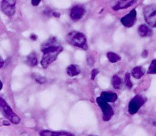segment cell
<instances>
[{
	"label": "cell",
	"instance_id": "21",
	"mask_svg": "<svg viewBox=\"0 0 156 136\" xmlns=\"http://www.w3.org/2000/svg\"><path fill=\"white\" fill-rule=\"evenodd\" d=\"M124 82L126 86L128 89H131L133 88V84L131 82V80H130V74L129 73H126V74Z\"/></svg>",
	"mask_w": 156,
	"mask_h": 136
},
{
	"label": "cell",
	"instance_id": "25",
	"mask_svg": "<svg viewBox=\"0 0 156 136\" xmlns=\"http://www.w3.org/2000/svg\"><path fill=\"white\" fill-rule=\"evenodd\" d=\"M30 39L32 40H36L37 39V36L36 34H31V36H30Z\"/></svg>",
	"mask_w": 156,
	"mask_h": 136
},
{
	"label": "cell",
	"instance_id": "7",
	"mask_svg": "<svg viewBox=\"0 0 156 136\" xmlns=\"http://www.w3.org/2000/svg\"><path fill=\"white\" fill-rule=\"evenodd\" d=\"M16 0H3L1 2V9L7 16L11 17L16 13Z\"/></svg>",
	"mask_w": 156,
	"mask_h": 136
},
{
	"label": "cell",
	"instance_id": "27",
	"mask_svg": "<svg viewBox=\"0 0 156 136\" xmlns=\"http://www.w3.org/2000/svg\"><path fill=\"white\" fill-rule=\"evenodd\" d=\"M53 16H54V17H60V14L59 13L54 11V13H53Z\"/></svg>",
	"mask_w": 156,
	"mask_h": 136
},
{
	"label": "cell",
	"instance_id": "26",
	"mask_svg": "<svg viewBox=\"0 0 156 136\" xmlns=\"http://www.w3.org/2000/svg\"><path fill=\"white\" fill-rule=\"evenodd\" d=\"M147 56H148V52L147 50H144V52H143L142 54V56L143 58H147Z\"/></svg>",
	"mask_w": 156,
	"mask_h": 136
},
{
	"label": "cell",
	"instance_id": "6",
	"mask_svg": "<svg viewBox=\"0 0 156 136\" xmlns=\"http://www.w3.org/2000/svg\"><path fill=\"white\" fill-rule=\"evenodd\" d=\"M143 13L147 23L151 27H156V5L151 4L145 6Z\"/></svg>",
	"mask_w": 156,
	"mask_h": 136
},
{
	"label": "cell",
	"instance_id": "15",
	"mask_svg": "<svg viewBox=\"0 0 156 136\" xmlns=\"http://www.w3.org/2000/svg\"><path fill=\"white\" fill-rule=\"evenodd\" d=\"M67 73L70 77H74L80 74V69L77 65H70L67 67Z\"/></svg>",
	"mask_w": 156,
	"mask_h": 136
},
{
	"label": "cell",
	"instance_id": "24",
	"mask_svg": "<svg viewBox=\"0 0 156 136\" xmlns=\"http://www.w3.org/2000/svg\"><path fill=\"white\" fill-rule=\"evenodd\" d=\"M40 0H32L31 1V4L33 6H38L40 3Z\"/></svg>",
	"mask_w": 156,
	"mask_h": 136
},
{
	"label": "cell",
	"instance_id": "2",
	"mask_svg": "<svg viewBox=\"0 0 156 136\" xmlns=\"http://www.w3.org/2000/svg\"><path fill=\"white\" fill-rule=\"evenodd\" d=\"M67 42L73 46L79 47L83 50H87L88 46L87 39L85 35L81 32L72 31H70L66 37Z\"/></svg>",
	"mask_w": 156,
	"mask_h": 136
},
{
	"label": "cell",
	"instance_id": "9",
	"mask_svg": "<svg viewBox=\"0 0 156 136\" xmlns=\"http://www.w3.org/2000/svg\"><path fill=\"white\" fill-rule=\"evenodd\" d=\"M85 13V9L81 6H75L73 7L70 11V18L73 21L77 22L84 16Z\"/></svg>",
	"mask_w": 156,
	"mask_h": 136
},
{
	"label": "cell",
	"instance_id": "22",
	"mask_svg": "<svg viewBox=\"0 0 156 136\" xmlns=\"http://www.w3.org/2000/svg\"><path fill=\"white\" fill-rule=\"evenodd\" d=\"M87 62L88 65H90V66H93L95 63V60H94V58L92 56H90L87 57Z\"/></svg>",
	"mask_w": 156,
	"mask_h": 136
},
{
	"label": "cell",
	"instance_id": "28",
	"mask_svg": "<svg viewBox=\"0 0 156 136\" xmlns=\"http://www.w3.org/2000/svg\"><path fill=\"white\" fill-rule=\"evenodd\" d=\"M4 60L2 59V58H1V63H0V65H1V66H0V67L2 68V67H3V66H4Z\"/></svg>",
	"mask_w": 156,
	"mask_h": 136
},
{
	"label": "cell",
	"instance_id": "8",
	"mask_svg": "<svg viewBox=\"0 0 156 136\" xmlns=\"http://www.w3.org/2000/svg\"><path fill=\"white\" fill-rule=\"evenodd\" d=\"M137 20V11L136 9H133L130 13H128L127 15L122 17L121 22L124 27L127 28H130L136 22Z\"/></svg>",
	"mask_w": 156,
	"mask_h": 136
},
{
	"label": "cell",
	"instance_id": "19",
	"mask_svg": "<svg viewBox=\"0 0 156 136\" xmlns=\"http://www.w3.org/2000/svg\"><path fill=\"white\" fill-rule=\"evenodd\" d=\"M32 78L35 80V81L39 84H44L47 81V79L44 77L41 76L39 74H36V73H34V74H32Z\"/></svg>",
	"mask_w": 156,
	"mask_h": 136
},
{
	"label": "cell",
	"instance_id": "13",
	"mask_svg": "<svg viewBox=\"0 0 156 136\" xmlns=\"http://www.w3.org/2000/svg\"><path fill=\"white\" fill-rule=\"evenodd\" d=\"M26 63L29 67H34L37 65V56L36 52H33L27 57Z\"/></svg>",
	"mask_w": 156,
	"mask_h": 136
},
{
	"label": "cell",
	"instance_id": "12",
	"mask_svg": "<svg viewBox=\"0 0 156 136\" xmlns=\"http://www.w3.org/2000/svg\"><path fill=\"white\" fill-rule=\"evenodd\" d=\"M100 97L106 102H116L118 96L115 92L110 91H104L101 93Z\"/></svg>",
	"mask_w": 156,
	"mask_h": 136
},
{
	"label": "cell",
	"instance_id": "17",
	"mask_svg": "<svg viewBox=\"0 0 156 136\" xmlns=\"http://www.w3.org/2000/svg\"><path fill=\"white\" fill-rule=\"evenodd\" d=\"M122 84H123V81L119 77H118L117 75H114V76L112 77V84L115 89H117V90L121 89V88L122 86Z\"/></svg>",
	"mask_w": 156,
	"mask_h": 136
},
{
	"label": "cell",
	"instance_id": "23",
	"mask_svg": "<svg viewBox=\"0 0 156 136\" xmlns=\"http://www.w3.org/2000/svg\"><path fill=\"white\" fill-rule=\"evenodd\" d=\"M99 71L98 69H94L92 70V71L91 72V79L92 80H94L95 77H97V75L99 74Z\"/></svg>",
	"mask_w": 156,
	"mask_h": 136
},
{
	"label": "cell",
	"instance_id": "30",
	"mask_svg": "<svg viewBox=\"0 0 156 136\" xmlns=\"http://www.w3.org/2000/svg\"><path fill=\"white\" fill-rule=\"evenodd\" d=\"M0 84H1V88H0V89L2 90V86H3V85H2V82H0Z\"/></svg>",
	"mask_w": 156,
	"mask_h": 136
},
{
	"label": "cell",
	"instance_id": "16",
	"mask_svg": "<svg viewBox=\"0 0 156 136\" xmlns=\"http://www.w3.org/2000/svg\"><path fill=\"white\" fill-rule=\"evenodd\" d=\"M137 32L140 36L142 38L147 37L151 34V31L147 24H141L137 29Z\"/></svg>",
	"mask_w": 156,
	"mask_h": 136
},
{
	"label": "cell",
	"instance_id": "31",
	"mask_svg": "<svg viewBox=\"0 0 156 136\" xmlns=\"http://www.w3.org/2000/svg\"><path fill=\"white\" fill-rule=\"evenodd\" d=\"M88 136H97V135H88Z\"/></svg>",
	"mask_w": 156,
	"mask_h": 136
},
{
	"label": "cell",
	"instance_id": "11",
	"mask_svg": "<svg viewBox=\"0 0 156 136\" xmlns=\"http://www.w3.org/2000/svg\"><path fill=\"white\" fill-rule=\"evenodd\" d=\"M135 3V1H134V0H122V1H119L112 7V9L114 11H119V10L121 9H125L131 6Z\"/></svg>",
	"mask_w": 156,
	"mask_h": 136
},
{
	"label": "cell",
	"instance_id": "3",
	"mask_svg": "<svg viewBox=\"0 0 156 136\" xmlns=\"http://www.w3.org/2000/svg\"><path fill=\"white\" fill-rule=\"evenodd\" d=\"M0 106H1L2 112L4 115V117H6L12 124H20V121H21L20 117L12 111V108L9 106V105L6 102V101L2 97L0 98Z\"/></svg>",
	"mask_w": 156,
	"mask_h": 136
},
{
	"label": "cell",
	"instance_id": "10",
	"mask_svg": "<svg viewBox=\"0 0 156 136\" xmlns=\"http://www.w3.org/2000/svg\"><path fill=\"white\" fill-rule=\"evenodd\" d=\"M40 136H75L73 133L65 131H52L49 130H44L40 132Z\"/></svg>",
	"mask_w": 156,
	"mask_h": 136
},
{
	"label": "cell",
	"instance_id": "20",
	"mask_svg": "<svg viewBox=\"0 0 156 136\" xmlns=\"http://www.w3.org/2000/svg\"><path fill=\"white\" fill-rule=\"evenodd\" d=\"M148 74H156V59L152 60L147 71Z\"/></svg>",
	"mask_w": 156,
	"mask_h": 136
},
{
	"label": "cell",
	"instance_id": "4",
	"mask_svg": "<svg viewBox=\"0 0 156 136\" xmlns=\"http://www.w3.org/2000/svg\"><path fill=\"white\" fill-rule=\"evenodd\" d=\"M147 101V98L142 96V95H136L130 100L129 104H128V113L132 115L136 114L139 111L140 108L145 104Z\"/></svg>",
	"mask_w": 156,
	"mask_h": 136
},
{
	"label": "cell",
	"instance_id": "18",
	"mask_svg": "<svg viewBox=\"0 0 156 136\" xmlns=\"http://www.w3.org/2000/svg\"><path fill=\"white\" fill-rule=\"evenodd\" d=\"M106 56L108 59L109 60V61L112 63H117L118 61L121 60V56L119 55H118L116 53L109 52L106 54Z\"/></svg>",
	"mask_w": 156,
	"mask_h": 136
},
{
	"label": "cell",
	"instance_id": "29",
	"mask_svg": "<svg viewBox=\"0 0 156 136\" xmlns=\"http://www.w3.org/2000/svg\"><path fill=\"white\" fill-rule=\"evenodd\" d=\"M3 124L4 125H6V126H9L10 125V123L8 122V121H4V122H3Z\"/></svg>",
	"mask_w": 156,
	"mask_h": 136
},
{
	"label": "cell",
	"instance_id": "5",
	"mask_svg": "<svg viewBox=\"0 0 156 136\" xmlns=\"http://www.w3.org/2000/svg\"><path fill=\"white\" fill-rule=\"evenodd\" d=\"M97 103L99 105V108L103 113V120L105 122H108L112 117L114 115V110L111 106L108 104V103L102 99L100 97L97 98Z\"/></svg>",
	"mask_w": 156,
	"mask_h": 136
},
{
	"label": "cell",
	"instance_id": "14",
	"mask_svg": "<svg viewBox=\"0 0 156 136\" xmlns=\"http://www.w3.org/2000/svg\"><path fill=\"white\" fill-rule=\"evenodd\" d=\"M145 69L142 66H137L135 67L132 70L131 74L132 76L136 79H140L142 78L145 74Z\"/></svg>",
	"mask_w": 156,
	"mask_h": 136
},
{
	"label": "cell",
	"instance_id": "1",
	"mask_svg": "<svg viewBox=\"0 0 156 136\" xmlns=\"http://www.w3.org/2000/svg\"><path fill=\"white\" fill-rule=\"evenodd\" d=\"M40 50L43 53L40 64L45 69L56 60L60 53L62 52L63 48L57 44L56 38L52 37L41 45Z\"/></svg>",
	"mask_w": 156,
	"mask_h": 136
}]
</instances>
